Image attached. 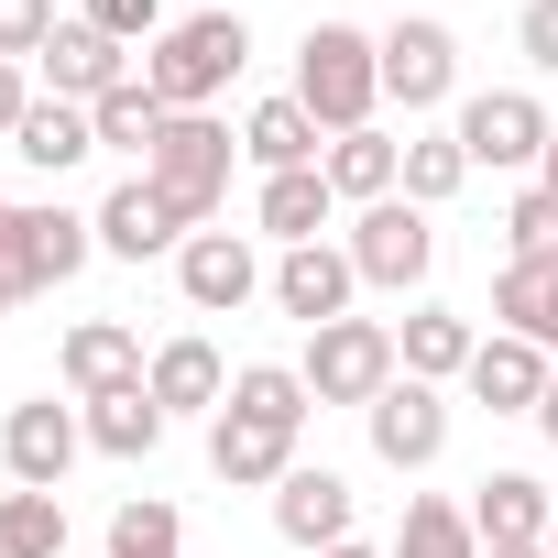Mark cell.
Segmentation results:
<instances>
[{"instance_id": "6da1fadb", "label": "cell", "mask_w": 558, "mask_h": 558, "mask_svg": "<svg viewBox=\"0 0 558 558\" xmlns=\"http://www.w3.org/2000/svg\"><path fill=\"white\" fill-rule=\"evenodd\" d=\"M296 110L340 143V132H373V110H384V34H362V23H307V45H296Z\"/></svg>"}, {"instance_id": "7a4b0ae2", "label": "cell", "mask_w": 558, "mask_h": 558, "mask_svg": "<svg viewBox=\"0 0 558 558\" xmlns=\"http://www.w3.org/2000/svg\"><path fill=\"white\" fill-rule=\"evenodd\" d=\"M241 66H252V23H241V12H186V23H165V34L143 45V88H154L165 110H208Z\"/></svg>"}, {"instance_id": "3957f363", "label": "cell", "mask_w": 558, "mask_h": 558, "mask_svg": "<svg viewBox=\"0 0 558 558\" xmlns=\"http://www.w3.org/2000/svg\"><path fill=\"white\" fill-rule=\"evenodd\" d=\"M230 121H208V110H165V132H154V154H143V175L165 186V208L186 219V230H208L219 219V197H230Z\"/></svg>"}, {"instance_id": "277c9868", "label": "cell", "mask_w": 558, "mask_h": 558, "mask_svg": "<svg viewBox=\"0 0 558 558\" xmlns=\"http://www.w3.org/2000/svg\"><path fill=\"white\" fill-rule=\"evenodd\" d=\"M296 373H307L318 405H373L405 362H395V329L384 318H329V329H307V362Z\"/></svg>"}, {"instance_id": "5b68a950", "label": "cell", "mask_w": 558, "mask_h": 558, "mask_svg": "<svg viewBox=\"0 0 558 558\" xmlns=\"http://www.w3.org/2000/svg\"><path fill=\"white\" fill-rule=\"evenodd\" d=\"M340 252H351V274H362V286H384V296H416L427 274H438V230H427V208H416V197L362 208Z\"/></svg>"}, {"instance_id": "8992f818", "label": "cell", "mask_w": 558, "mask_h": 558, "mask_svg": "<svg viewBox=\"0 0 558 558\" xmlns=\"http://www.w3.org/2000/svg\"><path fill=\"white\" fill-rule=\"evenodd\" d=\"M449 132H460L471 175H482V165H493V175H536V154H547V132H558V121H547V99H536V88H482V99H460V121H449Z\"/></svg>"}, {"instance_id": "52a82bcc", "label": "cell", "mask_w": 558, "mask_h": 558, "mask_svg": "<svg viewBox=\"0 0 558 558\" xmlns=\"http://www.w3.org/2000/svg\"><path fill=\"white\" fill-rule=\"evenodd\" d=\"M175 286H186V307L197 318H241L274 274H263V252H252V230H186V252H175Z\"/></svg>"}, {"instance_id": "ba28073f", "label": "cell", "mask_w": 558, "mask_h": 558, "mask_svg": "<svg viewBox=\"0 0 558 558\" xmlns=\"http://www.w3.org/2000/svg\"><path fill=\"white\" fill-rule=\"evenodd\" d=\"M77 449H88V416H77V405H56V395H34V405L0 416V460H12V482H23V493H66Z\"/></svg>"}, {"instance_id": "9c48e42d", "label": "cell", "mask_w": 558, "mask_h": 558, "mask_svg": "<svg viewBox=\"0 0 558 558\" xmlns=\"http://www.w3.org/2000/svg\"><path fill=\"white\" fill-rule=\"evenodd\" d=\"M34 66H45V99H77V110H99V99H110L121 77H143V56H132L121 34H99L88 12H77V23H56Z\"/></svg>"}, {"instance_id": "30bf717a", "label": "cell", "mask_w": 558, "mask_h": 558, "mask_svg": "<svg viewBox=\"0 0 558 558\" xmlns=\"http://www.w3.org/2000/svg\"><path fill=\"white\" fill-rule=\"evenodd\" d=\"M362 427H373V460H384V471H427V460L449 449V395L416 384V373H395V384L362 405Z\"/></svg>"}, {"instance_id": "8fae6325", "label": "cell", "mask_w": 558, "mask_h": 558, "mask_svg": "<svg viewBox=\"0 0 558 558\" xmlns=\"http://www.w3.org/2000/svg\"><path fill=\"white\" fill-rule=\"evenodd\" d=\"M351 525H362V493H351L340 471L296 460L286 482H274V536H286L296 558H318V547H351Z\"/></svg>"}, {"instance_id": "7c38bea8", "label": "cell", "mask_w": 558, "mask_h": 558, "mask_svg": "<svg viewBox=\"0 0 558 558\" xmlns=\"http://www.w3.org/2000/svg\"><path fill=\"white\" fill-rule=\"evenodd\" d=\"M460 88V34L438 23V12H405L395 34H384V99H405V110H438Z\"/></svg>"}, {"instance_id": "4fadbf2b", "label": "cell", "mask_w": 558, "mask_h": 558, "mask_svg": "<svg viewBox=\"0 0 558 558\" xmlns=\"http://www.w3.org/2000/svg\"><path fill=\"white\" fill-rule=\"evenodd\" d=\"M351 286H362V274H351V252L340 241H296V252H274V307H286V318H307V329H329V318H351Z\"/></svg>"}, {"instance_id": "5bb4252c", "label": "cell", "mask_w": 558, "mask_h": 558, "mask_svg": "<svg viewBox=\"0 0 558 558\" xmlns=\"http://www.w3.org/2000/svg\"><path fill=\"white\" fill-rule=\"evenodd\" d=\"M88 219H99V252H121V263L186 252V219L165 208V186H154V175H121V186H110V197H99Z\"/></svg>"}, {"instance_id": "9a60e30c", "label": "cell", "mask_w": 558, "mask_h": 558, "mask_svg": "<svg viewBox=\"0 0 558 558\" xmlns=\"http://www.w3.org/2000/svg\"><path fill=\"white\" fill-rule=\"evenodd\" d=\"M471 405H493V416H536L547 405V384H558V362L536 351V340H514V329H493L482 351H471Z\"/></svg>"}, {"instance_id": "2e32d148", "label": "cell", "mask_w": 558, "mask_h": 558, "mask_svg": "<svg viewBox=\"0 0 558 558\" xmlns=\"http://www.w3.org/2000/svg\"><path fill=\"white\" fill-rule=\"evenodd\" d=\"M208 471H219L230 493H252V482H286V471H296V427H263V416L219 405V416H208Z\"/></svg>"}, {"instance_id": "e0dca14e", "label": "cell", "mask_w": 558, "mask_h": 558, "mask_svg": "<svg viewBox=\"0 0 558 558\" xmlns=\"http://www.w3.org/2000/svg\"><path fill=\"white\" fill-rule=\"evenodd\" d=\"M56 373H66V395L88 405V395H121V384H143L154 362H143V340H132L121 318H77V329H66V351H56Z\"/></svg>"}, {"instance_id": "ac0fdd59", "label": "cell", "mask_w": 558, "mask_h": 558, "mask_svg": "<svg viewBox=\"0 0 558 558\" xmlns=\"http://www.w3.org/2000/svg\"><path fill=\"white\" fill-rule=\"evenodd\" d=\"M471 525H482V547H547L558 504L536 471H493V482H471Z\"/></svg>"}, {"instance_id": "d6986e66", "label": "cell", "mask_w": 558, "mask_h": 558, "mask_svg": "<svg viewBox=\"0 0 558 558\" xmlns=\"http://www.w3.org/2000/svg\"><path fill=\"white\" fill-rule=\"evenodd\" d=\"M143 384H154V405H165V416H219V405H230V362H219L197 329H186V340H165Z\"/></svg>"}, {"instance_id": "ffe728a7", "label": "cell", "mask_w": 558, "mask_h": 558, "mask_svg": "<svg viewBox=\"0 0 558 558\" xmlns=\"http://www.w3.org/2000/svg\"><path fill=\"white\" fill-rule=\"evenodd\" d=\"M318 175H329L340 208H384V197L405 186V143H384V132H340V143L318 154Z\"/></svg>"}, {"instance_id": "44dd1931", "label": "cell", "mask_w": 558, "mask_h": 558, "mask_svg": "<svg viewBox=\"0 0 558 558\" xmlns=\"http://www.w3.org/2000/svg\"><path fill=\"white\" fill-rule=\"evenodd\" d=\"M77 416H88V449H99V460H154V449H165V427H175V416L154 405V384H121V395H88Z\"/></svg>"}, {"instance_id": "7402d4cb", "label": "cell", "mask_w": 558, "mask_h": 558, "mask_svg": "<svg viewBox=\"0 0 558 558\" xmlns=\"http://www.w3.org/2000/svg\"><path fill=\"white\" fill-rule=\"evenodd\" d=\"M88 252H99V219H77V208H23V286H34V296L66 286V274H88Z\"/></svg>"}, {"instance_id": "603a6c76", "label": "cell", "mask_w": 558, "mask_h": 558, "mask_svg": "<svg viewBox=\"0 0 558 558\" xmlns=\"http://www.w3.org/2000/svg\"><path fill=\"white\" fill-rule=\"evenodd\" d=\"M12 154H23L34 175H77V165L99 154V121H88L77 99H34V110H23V132H12Z\"/></svg>"}, {"instance_id": "cb8c5ba5", "label": "cell", "mask_w": 558, "mask_h": 558, "mask_svg": "<svg viewBox=\"0 0 558 558\" xmlns=\"http://www.w3.org/2000/svg\"><path fill=\"white\" fill-rule=\"evenodd\" d=\"M329 208H340V197H329V175H318V165H296V175H263V197H252V230L296 252V241H318V230H329Z\"/></svg>"}, {"instance_id": "d4e9b609", "label": "cell", "mask_w": 558, "mask_h": 558, "mask_svg": "<svg viewBox=\"0 0 558 558\" xmlns=\"http://www.w3.org/2000/svg\"><path fill=\"white\" fill-rule=\"evenodd\" d=\"M471 351H482V340H471V318H460V307H416V318L395 329V362H405L416 384H449V373H471Z\"/></svg>"}, {"instance_id": "484cf974", "label": "cell", "mask_w": 558, "mask_h": 558, "mask_svg": "<svg viewBox=\"0 0 558 558\" xmlns=\"http://www.w3.org/2000/svg\"><path fill=\"white\" fill-rule=\"evenodd\" d=\"M318 143H329V132L296 110V88H286V99H263V110L241 121V154H252L263 175H296V165H318Z\"/></svg>"}, {"instance_id": "4316f807", "label": "cell", "mask_w": 558, "mask_h": 558, "mask_svg": "<svg viewBox=\"0 0 558 558\" xmlns=\"http://www.w3.org/2000/svg\"><path fill=\"white\" fill-rule=\"evenodd\" d=\"M395 558H482V525H471V504H449V493H405Z\"/></svg>"}, {"instance_id": "83f0119b", "label": "cell", "mask_w": 558, "mask_h": 558, "mask_svg": "<svg viewBox=\"0 0 558 558\" xmlns=\"http://www.w3.org/2000/svg\"><path fill=\"white\" fill-rule=\"evenodd\" d=\"M230 405L263 416V427H296V438H307V416H318V395H307L296 362H241V373H230Z\"/></svg>"}, {"instance_id": "f1b7e54d", "label": "cell", "mask_w": 558, "mask_h": 558, "mask_svg": "<svg viewBox=\"0 0 558 558\" xmlns=\"http://www.w3.org/2000/svg\"><path fill=\"white\" fill-rule=\"evenodd\" d=\"M0 558H66V493H0Z\"/></svg>"}, {"instance_id": "f546056e", "label": "cell", "mask_w": 558, "mask_h": 558, "mask_svg": "<svg viewBox=\"0 0 558 558\" xmlns=\"http://www.w3.org/2000/svg\"><path fill=\"white\" fill-rule=\"evenodd\" d=\"M460 186H471V154H460V132H416V143H405V186H395V197H416V208H449Z\"/></svg>"}, {"instance_id": "4dcf8cb0", "label": "cell", "mask_w": 558, "mask_h": 558, "mask_svg": "<svg viewBox=\"0 0 558 558\" xmlns=\"http://www.w3.org/2000/svg\"><path fill=\"white\" fill-rule=\"evenodd\" d=\"M110 558H186V514H175L165 493H132V504L110 514Z\"/></svg>"}, {"instance_id": "1f68e13d", "label": "cell", "mask_w": 558, "mask_h": 558, "mask_svg": "<svg viewBox=\"0 0 558 558\" xmlns=\"http://www.w3.org/2000/svg\"><path fill=\"white\" fill-rule=\"evenodd\" d=\"M88 121H99V154H154V132H165V99H154L143 77H121V88H110Z\"/></svg>"}, {"instance_id": "d6a6232c", "label": "cell", "mask_w": 558, "mask_h": 558, "mask_svg": "<svg viewBox=\"0 0 558 558\" xmlns=\"http://www.w3.org/2000/svg\"><path fill=\"white\" fill-rule=\"evenodd\" d=\"M504 263H536V274H558V197H547V186H525V197L504 208Z\"/></svg>"}, {"instance_id": "836d02e7", "label": "cell", "mask_w": 558, "mask_h": 558, "mask_svg": "<svg viewBox=\"0 0 558 558\" xmlns=\"http://www.w3.org/2000/svg\"><path fill=\"white\" fill-rule=\"evenodd\" d=\"M45 34H56V0H0V56H45Z\"/></svg>"}, {"instance_id": "e575fe53", "label": "cell", "mask_w": 558, "mask_h": 558, "mask_svg": "<svg viewBox=\"0 0 558 558\" xmlns=\"http://www.w3.org/2000/svg\"><path fill=\"white\" fill-rule=\"evenodd\" d=\"M88 23L121 34V45H154V34H165V0H88Z\"/></svg>"}, {"instance_id": "d590c367", "label": "cell", "mask_w": 558, "mask_h": 558, "mask_svg": "<svg viewBox=\"0 0 558 558\" xmlns=\"http://www.w3.org/2000/svg\"><path fill=\"white\" fill-rule=\"evenodd\" d=\"M514 45H525V66H536V77H558V0H525Z\"/></svg>"}, {"instance_id": "8d00e7d4", "label": "cell", "mask_w": 558, "mask_h": 558, "mask_svg": "<svg viewBox=\"0 0 558 558\" xmlns=\"http://www.w3.org/2000/svg\"><path fill=\"white\" fill-rule=\"evenodd\" d=\"M23 110H34V77H23L12 56H0V143H12V132H23Z\"/></svg>"}, {"instance_id": "74e56055", "label": "cell", "mask_w": 558, "mask_h": 558, "mask_svg": "<svg viewBox=\"0 0 558 558\" xmlns=\"http://www.w3.org/2000/svg\"><path fill=\"white\" fill-rule=\"evenodd\" d=\"M0 274H23V208H12V197H0ZM23 296H34V286H23Z\"/></svg>"}, {"instance_id": "f35d334b", "label": "cell", "mask_w": 558, "mask_h": 558, "mask_svg": "<svg viewBox=\"0 0 558 558\" xmlns=\"http://www.w3.org/2000/svg\"><path fill=\"white\" fill-rule=\"evenodd\" d=\"M525 340H536V351L558 362V274H547V296H536V329H525Z\"/></svg>"}, {"instance_id": "ab89813d", "label": "cell", "mask_w": 558, "mask_h": 558, "mask_svg": "<svg viewBox=\"0 0 558 558\" xmlns=\"http://www.w3.org/2000/svg\"><path fill=\"white\" fill-rule=\"evenodd\" d=\"M536 186H547V197H558V132H547V154H536Z\"/></svg>"}, {"instance_id": "60d3db41", "label": "cell", "mask_w": 558, "mask_h": 558, "mask_svg": "<svg viewBox=\"0 0 558 558\" xmlns=\"http://www.w3.org/2000/svg\"><path fill=\"white\" fill-rule=\"evenodd\" d=\"M536 438H547V449H558V384H547V405H536Z\"/></svg>"}, {"instance_id": "b9f144b4", "label": "cell", "mask_w": 558, "mask_h": 558, "mask_svg": "<svg viewBox=\"0 0 558 558\" xmlns=\"http://www.w3.org/2000/svg\"><path fill=\"white\" fill-rule=\"evenodd\" d=\"M318 558H395V547H362V536H351V547H318Z\"/></svg>"}, {"instance_id": "7bdbcfd3", "label": "cell", "mask_w": 558, "mask_h": 558, "mask_svg": "<svg viewBox=\"0 0 558 558\" xmlns=\"http://www.w3.org/2000/svg\"><path fill=\"white\" fill-rule=\"evenodd\" d=\"M12 307H23V274H0V318H12Z\"/></svg>"}, {"instance_id": "ee69618b", "label": "cell", "mask_w": 558, "mask_h": 558, "mask_svg": "<svg viewBox=\"0 0 558 558\" xmlns=\"http://www.w3.org/2000/svg\"><path fill=\"white\" fill-rule=\"evenodd\" d=\"M482 558H547V547H482Z\"/></svg>"}, {"instance_id": "f6af8a7d", "label": "cell", "mask_w": 558, "mask_h": 558, "mask_svg": "<svg viewBox=\"0 0 558 558\" xmlns=\"http://www.w3.org/2000/svg\"><path fill=\"white\" fill-rule=\"evenodd\" d=\"M547 558H558V525H547Z\"/></svg>"}]
</instances>
